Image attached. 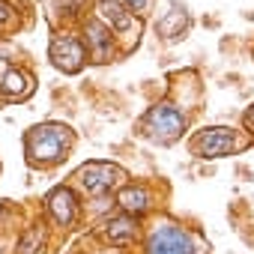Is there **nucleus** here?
<instances>
[{"label": "nucleus", "instance_id": "obj_11", "mask_svg": "<svg viewBox=\"0 0 254 254\" xmlns=\"http://www.w3.org/2000/svg\"><path fill=\"white\" fill-rule=\"evenodd\" d=\"M78 33L87 45V54H90V66H108V63H117L123 57L120 51V42L114 39V33L90 12L78 21Z\"/></svg>", "mask_w": 254, "mask_h": 254}, {"label": "nucleus", "instance_id": "obj_14", "mask_svg": "<svg viewBox=\"0 0 254 254\" xmlns=\"http://www.w3.org/2000/svg\"><path fill=\"white\" fill-rule=\"evenodd\" d=\"M191 33V12L180 0H168L165 12L156 18V36L165 45H177Z\"/></svg>", "mask_w": 254, "mask_h": 254}, {"label": "nucleus", "instance_id": "obj_5", "mask_svg": "<svg viewBox=\"0 0 254 254\" xmlns=\"http://www.w3.org/2000/svg\"><path fill=\"white\" fill-rule=\"evenodd\" d=\"M251 144L254 141L242 129L227 126V123L200 126V129L189 132V138H186V150L197 162H221V159H230V156L245 153Z\"/></svg>", "mask_w": 254, "mask_h": 254}, {"label": "nucleus", "instance_id": "obj_1", "mask_svg": "<svg viewBox=\"0 0 254 254\" xmlns=\"http://www.w3.org/2000/svg\"><path fill=\"white\" fill-rule=\"evenodd\" d=\"M78 147V132L66 120H42L24 129L21 135V153L24 165L36 174H51L69 162V156Z\"/></svg>", "mask_w": 254, "mask_h": 254}, {"label": "nucleus", "instance_id": "obj_2", "mask_svg": "<svg viewBox=\"0 0 254 254\" xmlns=\"http://www.w3.org/2000/svg\"><path fill=\"white\" fill-rule=\"evenodd\" d=\"M135 254H209V242L200 227L165 209L144 221V233Z\"/></svg>", "mask_w": 254, "mask_h": 254}, {"label": "nucleus", "instance_id": "obj_17", "mask_svg": "<svg viewBox=\"0 0 254 254\" xmlns=\"http://www.w3.org/2000/svg\"><path fill=\"white\" fill-rule=\"evenodd\" d=\"M120 3L129 9L138 21H147L153 15V9H156V0H120Z\"/></svg>", "mask_w": 254, "mask_h": 254}, {"label": "nucleus", "instance_id": "obj_6", "mask_svg": "<svg viewBox=\"0 0 254 254\" xmlns=\"http://www.w3.org/2000/svg\"><path fill=\"white\" fill-rule=\"evenodd\" d=\"M39 212L48 221V227L54 233V242L63 239V236H72L75 230H81L87 224V200L69 183L51 186L39 200Z\"/></svg>", "mask_w": 254, "mask_h": 254}, {"label": "nucleus", "instance_id": "obj_7", "mask_svg": "<svg viewBox=\"0 0 254 254\" xmlns=\"http://www.w3.org/2000/svg\"><path fill=\"white\" fill-rule=\"evenodd\" d=\"M114 209L132 215L138 221H150L153 215L165 212L168 206V186L156 183V180H144V177H129L111 197Z\"/></svg>", "mask_w": 254, "mask_h": 254}, {"label": "nucleus", "instance_id": "obj_18", "mask_svg": "<svg viewBox=\"0 0 254 254\" xmlns=\"http://www.w3.org/2000/svg\"><path fill=\"white\" fill-rule=\"evenodd\" d=\"M239 129H242V132L254 141V102H251V105L239 114Z\"/></svg>", "mask_w": 254, "mask_h": 254}, {"label": "nucleus", "instance_id": "obj_3", "mask_svg": "<svg viewBox=\"0 0 254 254\" xmlns=\"http://www.w3.org/2000/svg\"><path fill=\"white\" fill-rule=\"evenodd\" d=\"M191 123H194V114L180 108L174 99L162 96L156 99L135 123V135L153 147H174L180 144L183 138H189L191 132Z\"/></svg>", "mask_w": 254, "mask_h": 254}, {"label": "nucleus", "instance_id": "obj_4", "mask_svg": "<svg viewBox=\"0 0 254 254\" xmlns=\"http://www.w3.org/2000/svg\"><path fill=\"white\" fill-rule=\"evenodd\" d=\"M132 174L126 171L120 162H114V159H87V162H81L69 177H66V183L87 200V206L90 203H102V200H111L114 197V191L129 180Z\"/></svg>", "mask_w": 254, "mask_h": 254}, {"label": "nucleus", "instance_id": "obj_16", "mask_svg": "<svg viewBox=\"0 0 254 254\" xmlns=\"http://www.w3.org/2000/svg\"><path fill=\"white\" fill-rule=\"evenodd\" d=\"M21 27V12L12 0H0V33L3 36H12L15 30Z\"/></svg>", "mask_w": 254, "mask_h": 254}, {"label": "nucleus", "instance_id": "obj_13", "mask_svg": "<svg viewBox=\"0 0 254 254\" xmlns=\"http://www.w3.org/2000/svg\"><path fill=\"white\" fill-rule=\"evenodd\" d=\"M48 245H54V233H51L48 221L42 218V212L36 209V212H27V218L15 230L9 251L12 254H42Z\"/></svg>", "mask_w": 254, "mask_h": 254}, {"label": "nucleus", "instance_id": "obj_20", "mask_svg": "<svg viewBox=\"0 0 254 254\" xmlns=\"http://www.w3.org/2000/svg\"><path fill=\"white\" fill-rule=\"evenodd\" d=\"M251 57H254V51H251Z\"/></svg>", "mask_w": 254, "mask_h": 254}, {"label": "nucleus", "instance_id": "obj_19", "mask_svg": "<svg viewBox=\"0 0 254 254\" xmlns=\"http://www.w3.org/2000/svg\"><path fill=\"white\" fill-rule=\"evenodd\" d=\"M93 242V239H90ZM81 254H135V251H123V248H108V245H96L93 242V251H81Z\"/></svg>", "mask_w": 254, "mask_h": 254}, {"label": "nucleus", "instance_id": "obj_9", "mask_svg": "<svg viewBox=\"0 0 254 254\" xmlns=\"http://www.w3.org/2000/svg\"><path fill=\"white\" fill-rule=\"evenodd\" d=\"M93 15L114 33V39L120 42L123 57H129L144 36V21H138L120 0H93Z\"/></svg>", "mask_w": 254, "mask_h": 254}, {"label": "nucleus", "instance_id": "obj_8", "mask_svg": "<svg viewBox=\"0 0 254 254\" xmlns=\"http://www.w3.org/2000/svg\"><path fill=\"white\" fill-rule=\"evenodd\" d=\"M141 233H144V221L126 215V212H120V209H114V206L90 221V239H93L96 245H108V248L138 251Z\"/></svg>", "mask_w": 254, "mask_h": 254}, {"label": "nucleus", "instance_id": "obj_12", "mask_svg": "<svg viewBox=\"0 0 254 254\" xmlns=\"http://www.w3.org/2000/svg\"><path fill=\"white\" fill-rule=\"evenodd\" d=\"M36 72L27 63L0 66V105H24L36 96Z\"/></svg>", "mask_w": 254, "mask_h": 254}, {"label": "nucleus", "instance_id": "obj_10", "mask_svg": "<svg viewBox=\"0 0 254 254\" xmlns=\"http://www.w3.org/2000/svg\"><path fill=\"white\" fill-rule=\"evenodd\" d=\"M48 63L60 75H81L90 66V54L78 27H54L48 39Z\"/></svg>", "mask_w": 254, "mask_h": 254}, {"label": "nucleus", "instance_id": "obj_15", "mask_svg": "<svg viewBox=\"0 0 254 254\" xmlns=\"http://www.w3.org/2000/svg\"><path fill=\"white\" fill-rule=\"evenodd\" d=\"M24 218H27V212L15 200H0V233L3 236H15V230L21 227Z\"/></svg>", "mask_w": 254, "mask_h": 254}]
</instances>
